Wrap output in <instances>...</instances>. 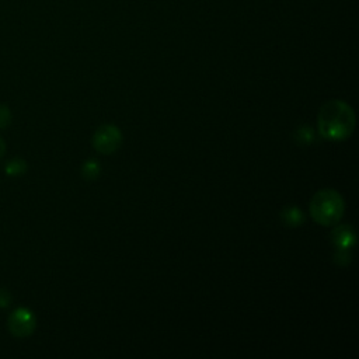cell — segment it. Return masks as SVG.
Segmentation results:
<instances>
[{
    "mask_svg": "<svg viewBox=\"0 0 359 359\" xmlns=\"http://www.w3.org/2000/svg\"><path fill=\"white\" fill-rule=\"evenodd\" d=\"M355 128L353 109L341 100L325 102L318 114V132L330 140H344Z\"/></svg>",
    "mask_w": 359,
    "mask_h": 359,
    "instance_id": "obj_1",
    "label": "cell"
},
{
    "mask_svg": "<svg viewBox=\"0 0 359 359\" xmlns=\"http://www.w3.org/2000/svg\"><path fill=\"white\" fill-rule=\"evenodd\" d=\"M345 210L342 196L334 189L318 191L310 202L311 217L321 226L337 224Z\"/></svg>",
    "mask_w": 359,
    "mask_h": 359,
    "instance_id": "obj_2",
    "label": "cell"
},
{
    "mask_svg": "<svg viewBox=\"0 0 359 359\" xmlns=\"http://www.w3.org/2000/svg\"><path fill=\"white\" fill-rule=\"evenodd\" d=\"M36 325V318L34 313L27 307L15 309L7 318V327L15 338L29 337Z\"/></svg>",
    "mask_w": 359,
    "mask_h": 359,
    "instance_id": "obj_3",
    "label": "cell"
},
{
    "mask_svg": "<svg viewBox=\"0 0 359 359\" xmlns=\"http://www.w3.org/2000/svg\"><path fill=\"white\" fill-rule=\"evenodd\" d=\"M122 143V133L115 125L100 126L93 136V146L98 153L111 154Z\"/></svg>",
    "mask_w": 359,
    "mask_h": 359,
    "instance_id": "obj_4",
    "label": "cell"
},
{
    "mask_svg": "<svg viewBox=\"0 0 359 359\" xmlns=\"http://www.w3.org/2000/svg\"><path fill=\"white\" fill-rule=\"evenodd\" d=\"M332 243L337 248L349 250L355 244V230L349 224H341L332 231Z\"/></svg>",
    "mask_w": 359,
    "mask_h": 359,
    "instance_id": "obj_5",
    "label": "cell"
},
{
    "mask_svg": "<svg viewBox=\"0 0 359 359\" xmlns=\"http://www.w3.org/2000/svg\"><path fill=\"white\" fill-rule=\"evenodd\" d=\"M280 216H282L285 224L293 226V227L302 224V222L304 220L303 213H302L300 209L296 208V206H287V208H285V209L282 210Z\"/></svg>",
    "mask_w": 359,
    "mask_h": 359,
    "instance_id": "obj_6",
    "label": "cell"
},
{
    "mask_svg": "<svg viewBox=\"0 0 359 359\" xmlns=\"http://www.w3.org/2000/svg\"><path fill=\"white\" fill-rule=\"evenodd\" d=\"M25 171H27V163H25V160L20 158V157L13 158L6 164V172L10 177H18V175L24 174Z\"/></svg>",
    "mask_w": 359,
    "mask_h": 359,
    "instance_id": "obj_7",
    "label": "cell"
},
{
    "mask_svg": "<svg viewBox=\"0 0 359 359\" xmlns=\"http://www.w3.org/2000/svg\"><path fill=\"white\" fill-rule=\"evenodd\" d=\"M81 172H83V177L88 181H93L98 177L100 174V164L94 160H87L83 167H81Z\"/></svg>",
    "mask_w": 359,
    "mask_h": 359,
    "instance_id": "obj_8",
    "label": "cell"
},
{
    "mask_svg": "<svg viewBox=\"0 0 359 359\" xmlns=\"http://www.w3.org/2000/svg\"><path fill=\"white\" fill-rule=\"evenodd\" d=\"M313 130L309 126H300L296 132H294V139L297 140L299 144H309L313 142L314 136H313Z\"/></svg>",
    "mask_w": 359,
    "mask_h": 359,
    "instance_id": "obj_9",
    "label": "cell"
},
{
    "mask_svg": "<svg viewBox=\"0 0 359 359\" xmlns=\"http://www.w3.org/2000/svg\"><path fill=\"white\" fill-rule=\"evenodd\" d=\"M11 122V112L10 108L4 104H0V129H4Z\"/></svg>",
    "mask_w": 359,
    "mask_h": 359,
    "instance_id": "obj_10",
    "label": "cell"
},
{
    "mask_svg": "<svg viewBox=\"0 0 359 359\" xmlns=\"http://www.w3.org/2000/svg\"><path fill=\"white\" fill-rule=\"evenodd\" d=\"M10 303H11L10 292L7 289H4V287H0V307L6 309V307L10 306Z\"/></svg>",
    "mask_w": 359,
    "mask_h": 359,
    "instance_id": "obj_11",
    "label": "cell"
},
{
    "mask_svg": "<svg viewBox=\"0 0 359 359\" xmlns=\"http://www.w3.org/2000/svg\"><path fill=\"white\" fill-rule=\"evenodd\" d=\"M351 254L348 252L346 248H338V252L335 255V261L339 264H348L351 259Z\"/></svg>",
    "mask_w": 359,
    "mask_h": 359,
    "instance_id": "obj_12",
    "label": "cell"
},
{
    "mask_svg": "<svg viewBox=\"0 0 359 359\" xmlns=\"http://www.w3.org/2000/svg\"><path fill=\"white\" fill-rule=\"evenodd\" d=\"M4 153H6V143H4L3 137L0 136V160H1V157L4 156Z\"/></svg>",
    "mask_w": 359,
    "mask_h": 359,
    "instance_id": "obj_13",
    "label": "cell"
}]
</instances>
